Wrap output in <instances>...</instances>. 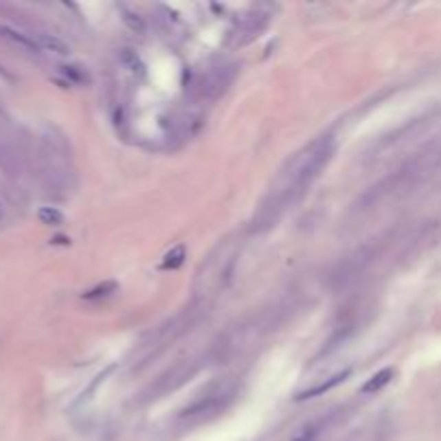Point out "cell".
I'll return each mask as SVG.
<instances>
[{
    "mask_svg": "<svg viewBox=\"0 0 441 441\" xmlns=\"http://www.w3.org/2000/svg\"><path fill=\"white\" fill-rule=\"evenodd\" d=\"M332 153H334L332 138L323 136L293 157L289 161V166L282 170L280 183H278L275 190H271L269 203H265L263 207H260L256 228L271 226L289 205L299 201L304 196V192L310 188V183L319 177L323 166L330 161Z\"/></svg>",
    "mask_w": 441,
    "mask_h": 441,
    "instance_id": "1",
    "label": "cell"
},
{
    "mask_svg": "<svg viewBox=\"0 0 441 441\" xmlns=\"http://www.w3.org/2000/svg\"><path fill=\"white\" fill-rule=\"evenodd\" d=\"M392 379H394V370L392 368L379 370L377 374H372V377L362 385V394H377V392H381Z\"/></svg>",
    "mask_w": 441,
    "mask_h": 441,
    "instance_id": "2",
    "label": "cell"
},
{
    "mask_svg": "<svg viewBox=\"0 0 441 441\" xmlns=\"http://www.w3.org/2000/svg\"><path fill=\"white\" fill-rule=\"evenodd\" d=\"M0 35H3L5 39H9V41H13V43H18L20 47H26V50H30V52H37L39 50L37 41H32L30 37L22 35L20 30H15L11 26H0Z\"/></svg>",
    "mask_w": 441,
    "mask_h": 441,
    "instance_id": "3",
    "label": "cell"
},
{
    "mask_svg": "<svg viewBox=\"0 0 441 441\" xmlns=\"http://www.w3.org/2000/svg\"><path fill=\"white\" fill-rule=\"evenodd\" d=\"M349 377V370H345V372H338L336 377H332L330 381H323V383H319L317 387H313V389H308V392H304V394H299V400H304V398H315V396H319V394H325V392H330V389H334L338 383H342Z\"/></svg>",
    "mask_w": 441,
    "mask_h": 441,
    "instance_id": "4",
    "label": "cell"
},
{
    "mask_svg": "<svg viewBox=\"0 0 441 441\" xmlns=\"http://www.w3.org/2000/svg\"><path fill=\"white\" fill-rule=\"evenodd\" d=\"M37 45H39V47H45V50H50V52H56V54H67V52H69V45L63 43L60 39H56V37H52V35H39Z\"/></svg>",
    "mask_w": 441,
    "mask_h": 441,
    "instance_id": "5",
    "label": "cell"
},
{
    "mask_svg": "<svg viewBox=\"0 0 441 441\" xmlns=\"http://www.w3.org/2000/svg\"><path fill=\"white\" fill-rule=\"evenodd\" d=\"M39 220H41V224H45V226H60L63 222H65V218H63V214L58 209H54V207H43V209H39Z\"/></svg>",
    "mask_w": 441,
    "mask_h": 441,
    "instance_id": "6",
    "label": "cell"
},
{
    "mask_svg": "<svg viewBox=\"0 0 441 441\" xmlns=\"http://www.w3.org/2000/svg\"><path fill=\"white\" fill-rule=\"evenodd\" d=\"M183 258H185V248L183 246H177L172 252H168L166 254V260H164V269H177L179 265L183 263Z\"/></svg>",
    "mask_w": 441,
    "mask_h": 441,
    "instance_id": "7",
    "label": "cell"
}]
</instances>
